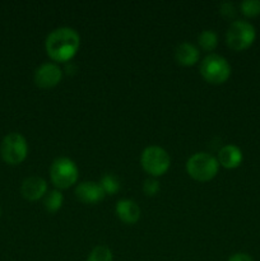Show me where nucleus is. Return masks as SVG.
I'll list each match as a JSON object with an SVG mask.
<instances>
[{"mask_svg": "<svg viewBox=\"0 0 260 261\" xmlns=\"http://www.w3.org/2000/svg\"><path fill=\"white\" fill-rule=\"evenodd\" d=\"M256 37L255 27L247 20L236 19L229 24L226 33V42L232 50L242 51L249 48Z\"/></svg>", "mask_w": 260, "mask_h": 261, "instance_id": "obj_3", "label": "nucleus"}, {"mask_svg": "<svg viewBox=\"0 0 260 261\" xmlns=\"http://www.w3.org/2000/svg\"><path fill=\"white\" fill-rule=\"evenodd\" d=\"M99 185L103 189L105 194H110V195H114V194H116L120 190L119 180L114 175H111V173H106V175L102 176Z\"/></svg>", "mask_w": 260, "mask_h": 261, "instance_id": "obj_16", "label": "nucleus"}, {"mask_svg": "<svg viewBox=\"0 0 260 261\" xmlns=\"http://www.w3.org/2000/svg\"><path fill=\"white\" fill-rule=\"evenodd\" d=\"M198 43L203 50L212 51L216 48L217 43H218V36L214 31L205 30L198 36Z\"/></svg>", "mask_w": 260, "mask_h": 261, "instance_id": "obj_15", "label": "nucleus"}, {"mask_svg": "<svg viewBox=\"0 0 260 261\" xmlns=\"http://www.w3.org/2000/svg\"><path fill=\"white\" fill-rule=\"evenodd\" d=\"M50 177L58 189H69L78 181V167L70 158L59 157L51 163Z\"/></svg>", "mask_w": 260, "mask_h": 261, "instance_id": "obj_6", "label": "nucleus"}, {"mask_svg": "<svg viewBox=\"0 0 260 261\" xmlns=\"http://www.w3.org/2000/svg\"><path fill=\"white\" fill-rule=\"evenodd\" d=\"M199 70L201 76L212 84L224 83L231 75V66L228 61L218 54H211L205 56L201 60Z\"/></svg>", "mask_w": 260, "mask_h": 261, "instance_id": "obj_4", "label": "nucleus"}, {"mask_svg": "<svg viewBox=\"0 0 260 261\" xmlns=\"http://www.w3.org/2000/svg\"><path fill=\"white\" fill-rule=\"evenodd\" d=\"M0 154L8 165H19L28 154L27 140L19 133H9L5 135L0 145Z\"/></svg>", "mask_w": 260, "mask_h": 261, "instance_id": "obj_7", "label": "nucleus"}, {"mask_svg": "<svg viewBox=\"0 0 260 261\" xmlns=\"http://www.w3.org/2000/svg\"><path fill=\"white\" fill-rule=\"evenodd\" d=\"M140 165L153 177L165 175L171 166L170 154L158 145H149L140 155Z\"/></svg>", "mask_w": 260, "mask_h": 261, "instance_id": "obj_5", "label": "nucleus"}, {"mask_svg": "<svg viewBox=\"0 0 260 261\" xmlns=\"http://www.w3.org/2000/svg\"><path fill=\"white\" fill-rule=\"evenodd\" d=\"M219 9H221V14L224 15L226 18H232L235 17V14H236V7H235L233 3H229V2L222 3Z\"/></svg>", "mask_w": 260, "mask_h": 261, "instance_id": "obj_20", "label": "nucleus"}, {"mask_svg": "<svg viewBox=\"0 0 260 261\" xmlns=\"http://www.w3.org/2000/svg\"><path fill=\"white\" fill-rule=\"evenodd\" d=\"M227 261H254V259L245 252H236V254L231 255Z\"/></svg>", "mask_w": 260, "mask_h": 261, "instance_id": "obj_21", "label": "nucleus"}, {"mask_svg": "<svg viewBox=\"0 0 260 261\" xmlns=\"http://www.w3.org/2000/svg\"><path fill=\"white\" fill-rule=\"evenodd\" d=\"M160 190V182L154 178H147L143 184V191L147 196H153Z\"/></svg>", "mask_w": 260, "mask_h": 261, "instance_id": "obj_19", "label": "nucleus"}, {"mask_svg": "<svg viewBox=\"0 0 260 261\" xmlns=\"http://www.w3.org/2000/svg\"><path fill=\"white\" fill-rule=\"evenodd\" d=\"M87 261H112V252L107 246L99 245L92 250Z\"/></svg>", "mask_w": 260, "mask_h": 261, "instance_id": "obj_17", "label": "nucleus"}, {"mask_svg": "<svg viewBox=\"0 0 260 261\" xmlns=\"http://www.w3.org/2000/svg\"><path fill=\"white\" fill-rule=\"evenodd\" d=\"M47 193V182L40 176H31L22 182L20 194L28 201H36Z\"/></svg>", "mask_w": 260, "mask_h": 261, "instance_id": "obj_10", "label": "nucleus"}, {"mask_svg": "<svg viewBox=\"0 0 260 261\" xmlns=\"http://www.w3.org/2000/svg\"><path fill=\"white\" fill-rule=\"evenodd\" d=\"M242 14L246 17H256L260 14V0H244L240 4Z\"/></svg>", "mask_w": 260, "mask_h": 261, "instance_id": "obj_18", "label": "nucleus"}, {"mask_svg": "<svg viewBox=\"0 0 260 261\" xmlns=\"http://www.w3.org/2000/svg\"><path fill=\"white\" fill-rule=\"evenodd\" d=\"M63 78V70L56 63H43L35 70V84L40 88L48 89L58 86Z\"/></svg>", "mask_w": 260, "mask_h": 261, "instance_id": "obj_8", "label": "nucleus"}, {"mask_svg": "<svg viewBox=\"0 0 260 261\" xmlns=\"http://www.w3.org/2000/svg\"><path fill=\"white\" fill-rule=\"evenodd\" d=\"M116 216L120 221L126 224H134L140 218V208L134 200L130 199H121L116 203Z\"/></svg>", "mask_w": 260, "mask_h": 261, "instance_id": "obj_11", "label": "nucleus"}, {"mask_svg": "<svg viewBox=\"0 0 260 261\" xmlns=\"http://www.w3.org/2000/svg\"><path fill=\"white\" fill-rule=\"evenodd\" d=\"M200 58V51L190 42H183L176 47L175 59L180 65L191 66L196 64Z\"/></svg>", "mask_w": 260, "mask_h": 261, "instance_id": "obj_13", "label": "nucleus"}, {"mask_svg": "<svg viewBox=\"0 0 260 261\" xmlns=\"http://www.w3.org/2000/svg\"><path fill=\"white\" fill-rule=\"evenodd\" d=\"M64 196L59 190H51L43 196V206L48 213H56L63 206Z\"/></svg>", "mask_w": 260, "mask_h": 261, "instance_id": "obj_14", "label": "nucleus"}, {"mask_svg": "<svg viewBox=\"0 0 260 261\" xmlns=\"http://www.w3.org/2000/svg\"><path fill=\"white\" fill-rule=\"evenodd\" d=\"M105 191L99 182L84 181L75 188V196L79 201L84 204H97L103 200Z\"/></svg>", "mask_w": 260, "mask_h": 261, "instance_id": "obj_9", "label": "nucleus"}, {"mask_svg": "<svg viewBox=\"0 0 260 261\" xmlns=\"http://www.w3.org/2000/svg\"><path fill=\"white\" fill-rule=\"evenodd\" d=\"M242 158L244 155L237 145L227 144L219 149L217 160H218L219 165L223 166L224 168H236L241 165Z\"/></svg>", "mask_w": 260, "mask_h": 261, "instance_id": "obj_12", "label": "nucleus"}, {"mask_svg": "<svg viewBox=\"0 0 260 261\" xmlns=\"http://www.w3.org/2000/svg\"><path fill=\"white\" fill-rule=\"evenodd\" d=\"M81 45L78 32L70 27H60L51 31L45 41V48L50 59L66 63L75 56Z\"/></svg>", "mask_w": 260, "mask_h": 261, "instance_id": "obj_1", "label": "nucleus"}, {"mask_svg": "<svg viewBox=\"0 0 260 261\" xmlns=\"http://www.w3.org/2000/svg\"><path fill=\"white\" fill-rule=\"evenodd\" d=\"M218 170V160L206 152L194 153L186 162V171L189 176L201 182L211 181L212 178L216 177Z\"/></svg>", "mask_w": 260, "mask_h": 261, "instance_id": "obj_2", "label": "nucleus"}]
</instances>
